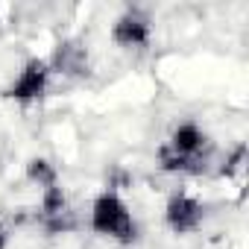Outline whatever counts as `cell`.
I'll return each instance as SVG.
<instances>
[{
	"label": "cell",
	"mask_w": 249,
	"mask_h": 249,
	"mask_svg": "<svg viewBox=\"0 0 249 249\" xmlns=\"http://www.w3.org/2000/svg\"><path fill=\"white\" fill-rule=\"evenodd\" d=\"M159 167L164 173L176 176H202V173H217L220 156L211 141V135L202 129V123L194 117L179 120L159 147Z\"/></svg>",
	"instance_id": "obj_1"
},
{
	"label": "cell",
	"mask_w": 249,
	"mask_h": 249,
	"mask_svg": "<svg viewBox=\"0 0 249 249\" xmlns=\"http://www.w3.org/2000/svg\"><path fill=\"white\" fill-rule=\"evenodd\" d=\"M88 229L106 240H114L120 246H132L141 237L138 220L129 211L126 199H123L117 191H100L88 208Z\"/></svg>",
	"instance_id": "obj_2"
},
{
	"label": "cell",
	"mask_w": 249,
	"mask_h": 249,
	"mask_svg": "<svg viewBox=\"0 0 249 249\" xmlns=\"http://www.w3.org/2000/svg\"><path fill=\"white\" fill-rule=\"evenodd\" d=\"M108 38H111L114 47L126 50V53H141L153 41V18L138 6H126L111 21Z\"/></svg>",
	"instance_id": "obj_3"
},
{
	"label": "cell",
	"mask_w": 249,
	"mask_h": 249,
	"mask_svg": "<svg viewBox=\"0 0 249 249\" xmlns=\"http://www.w3.org/2000/svg\"><path fill=\"white\" fill-rule=\"evenodd\" d=\"M50 82H53V68L47 59H27L21 65V71L12 76L9 88L3 91L9 100L27 106V103H38L47 97L50 91Z\"/></svg>",
	"instance_id": "obj_4"
},
{
	"label": "cell",
	"mask_w": 249,
	"mask_h": 249,
	"mask_svg": "<svg viewBox=\"0 0 249 249\" xmlns=\"http://www.w3.org/2000/svg\"><path fill=\"white\" fill-rule=\"evenodd\" d=\"M205 223V202L191 191H173L164 202V226L173 234H194Z\"/></svg>",
	"instance_id": "obj_5"
},
{
	"label": "cell",
	"mask_w": 249,
	"mask_h": 249,
	"mask_svg": "<svg viewBox=\"0 0 249 249\" xmlns=\"http://www.w3.org/2000/svg\"><path fill=\"white\" fill-rule=\"evenodd\" d=\"M53 73H65V76H85L88 71V50L79 44V41H65L59 44L56 56L47 59Z\"/></svg>",
	"instance_id": "obj_6"
},
{
	"label": "cell",
	"mask_w": 249,
	"mask_h": 249,
	"mask_svg": "<svg viewBox=\"0 0 249 249\" xmlns=\"http://www.w3.org/2000/svg\"><path fill=\"white\" fill-rule=\"evenodd\" d=\"M27 179L33 185H38V191H44L50 185H59V173H56V167L47 159H33L27 164Z\"/></svg>",
	"instance_id": "obj_7"
},
{
	"label": "cell",
	"mask_w": 249,
	"mask_h": 249,
	"mask_svg": "<svg viewBox=\"0 0 249 249\" xmlns=\"http://www.w3.org/2000/svg\"><path fill=\"white\" fill-rule=\"evenodd\" d=\"M0 249H9V229L0 223Z\"/></svg>",
	"instance_id": "obj_8"
}]
</instances>
